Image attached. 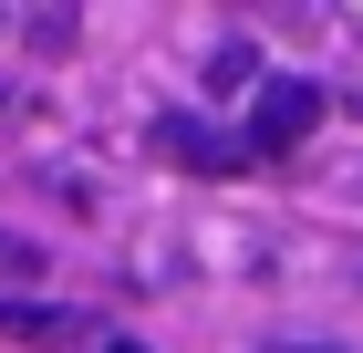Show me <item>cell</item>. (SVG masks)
<instances>
[{
	"label": "cell",
	"instance_id": "obj_4",
	"mask_svg": "<svg viewBox=\"0 0 363 353\" xmlns=\"http://www.w3.org/2000/svg\"><path fill=\"white\" fill-rule=\"evenodd\" d=\"M62 322H73V312H11V301H0V332H21V343H52Z\"/></svg>",
	"mask_w": 363,
	"mask_h": 353
},
{
	"label": "cell",
	"instance_id": "obj_2",
	"mask_svg": "<svg viewBox=\"0 0 363 353\" xmlns=\"http://www.w3.org/2000/svg\"><path fill=\"white\" fill-rule=\"evenodd\" d=\"M145 136L167 146L177 166H197V177H228V166H250V156H239V146L218 136V125H197V114H156V125H145Z\"/></svg>",
	"mask_w": 363,
	"mask_h": 353
},
{
	"label": "cell",
	"instance_id": "obj_7",
	"mask_svg": "<svg viewBox=\"0 0 363 353\" xmlns=\"http://www.w3.org/2000/svg\"><path fill=\"white\" fill-rule=\"evenodd\" d=\"M280 353H333V343H280Z\"/></svg>",
	"mask_w": 363,
	"mask_h": 353
},
{
	"label": "cell",
	"instance_id": "obj_8",
	"mask_svg": "<svg viewBox=\"0 0 363 353\" xmlns=\"http://www.w3.org/2000/svg\"><path fill=\"white\" fill-rule=\"evenodd\" d=\"M114 353H135V343H114Z\"/></svg>",
	"mask_w": 363,
	"mask_h": 353
},
{
	"label": "cell",
	"instance_id": "obj_1",
	"mask_svg": "<svg viewBox=\"0 0 363 353\" xmlns=\"http://www.w3.org/2000/svg\"><path fill=\"white\" fill-rule=\"evenodd\" d=\"M311 125H322V83H311V73H270V83L250 94V136H239V156L270 166V156H291Z\"/></svg>",
	"mask_w": 363,
	"mask_h": 353
},
{
	"label": "cell",
	"instance_id": "obj_5",
	"mask_svg": "<svg viewBox=\"0 0 363 353\" xmlns=\"http://www.w3.org/2000/svg\"><path fill=\"white\" fill-rule=\"evenodd\" d=\"M73 31H84L73 11H31V42H42V53H73Z\"/></svg>",
	"mask_w": 363,
	"mask_h": 353
},
{
	"label": "cell",
	"instance_id": "obj_6",
	"mask_svg": "<svg viewBox=\"0 0 363 353\" xmlns=\"http://www.w3.org/2000/svg\"><path fill=\"white\" fill-rule=\"evenodd\" d=\"M0 281H42V249H31V239H0Z\"/></svg>",
	"mask_w": 363,
	"mask_h": 353
},
{
	"label": "cell",
	"instance_id": "obj_3",
	"mask_svg": "<svg viewBox=\"0 0 363 353\" xmlns=\"http://www.w3.org/2000/svg\"><path fill=\"white\" fill-rule=\"evenodd\" d=\"M208 83H218V94H259V63H250V42H228V53L208 63Z\"/></svg>",
	"mask_w": 363,
	"mask_h": 353
}]
</instances>
